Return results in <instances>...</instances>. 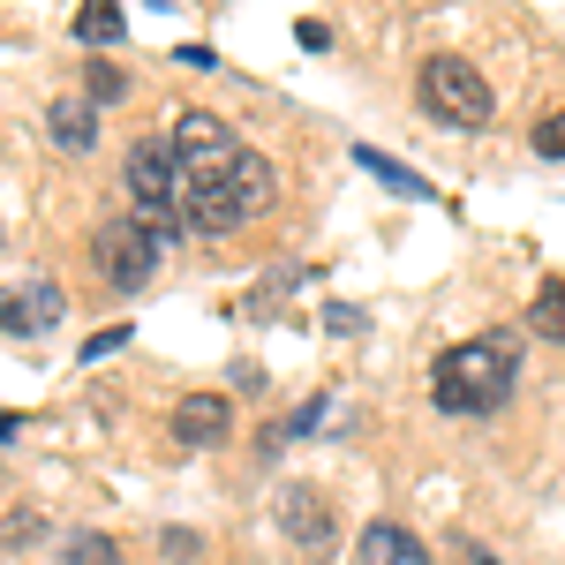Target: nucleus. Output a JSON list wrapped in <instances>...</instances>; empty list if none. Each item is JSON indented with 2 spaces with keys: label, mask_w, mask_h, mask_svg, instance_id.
<instances>
[{
  "label": "nucleus",
  "mask_w": 565,
  "mask_h": 565,
  "mask_svg": "<svg viewBox=\"0 0 565 565\" xmlns=\"http://www.w3.org/2000/svg\"><path fill=\"white\" fill-rule=\"evenodd\" d=\"M76 39L84 45H121V8H114V0H84V8H76Z\"/></svg>",
  "instance_id": "13"
},
{
  "label": "nucleus",
  "mask_w": 565,
  "mask_h": 565,
  "mask_svg": "<svg viewBox=\"0 0 565 565\" xmlns=\"http://www.w3.org/2000/svg\"><path fill=\"white\" fill-rule=\"evenodd\" d=\"M90 257L106 271V287H151V271H159V226L151 218H98V234H90Z\"/></svg>",
  "instance_id": "4"
},
{
  "label": "nucleus",
  "mask_w": 565,
  "mask_h": 565,
  "mask_svg": "<svg viewBox=\"0 0 565 565\" xmlns=\"http://www.w3.org/2000/svg\"><path fill=\"white\" fill-rule=\"evenodd\" d=\"M114 348H129V332H121V324H114V332H98V340L84 348V362H98V354H114Z\"/></svg>",
  "instance_id": "18"
},
{
  "label": "nucleus",
  "mask_w": 565,
  "mask_h": 565,
  "mask_svg": "<svg viewBox=\"0 0 565 565\" xmlns=\"http://www.w3.org/2000/svg\"><path fill=\"white\" fill-rule=\"evenodd\" d=\"M226 196L242 204V218H257L264 204H271V159H257V151H249V159L226 174Z\"/></svg>",
  "instance_id": "11"
},
{
  "label": "nucleus",
  "mask_w": 565,
  "mask_h": 565,
  "mask_svg": "<svg viewBox=\"0 0 565 565\" xmlns=\"http://www.w3.org/2000/svg\"><path fill=\"white\" fill-rule=\"evenodd\" d=\"M354 159H362V167H370V174H377V181H392V189H399V196H430V189H423V181L407 174V167H392L385 151H354Z\"/></svg>",
  "instance_id": "14"
},
{
  "label": "nucleus",
  "mask_w": 565,
  "mask_h": 565,
  "mask_svg": "<svg viewBox=\"0 0 565 565\" xmlns=\"http://www.w3.org/2000/svg\"><path fill=\"white\" fill-rule=\"evenodd\" d=\"M90 98H121V68L98 61V68H90Z\"/></svg>",
  "instance_id": "17"
},
{
  "label": "nucleus",
  "mask_w": 565,
  "mask_h": 565,
  "mask_svg": "<svg viewBox=\"0 0 565 565\" xmlns=\"http://www.w3.org/2000/svg\"><path fill=\"white\" fill-rule=\"evenodd\" d=\"M513 377H521V340L482 332V340H468V348H452L437 362V407L445 415H490V407H505Z\"/></svg>",
  "instance_id": "1"
},
{
  "label": "nucleus",
  "mask_w": 565,
  "mask_h": 565,
  "mask_svg": "<svg viewBox=\"0 0 565 565\" xmlns=\"http://www.w3.org/2000/svg\"><path fill=\"white\" fill-rule=\"evenodd\" d=\"M174 159H181V174H189V181H226L249 151L234 143V129H226L218 114H181V121H174Z\"/></svg>",
  "instance_id": "5"
},
{
  "label": "nucleus",
  "mask_w": 565,
  "mask_h": 565,
  "mask_svg": "<svg viewBox=\"0 0 565 565\" xmlns=\"http://www.w3.org/2000/svg\"><path fill=\"white\" fill-rule=\"evenodd\" d=\"M226 423H234V415H226L218 392H196V399H181V407H174V437H181V445H218Z\"/></svg>",
  "instance_id": "7"
},
{
  "label": "nucleus",
  "mask_w": 565,
  "mask_h": 565,
  "mask_svg": "<svg viewBox=\"0 0 565 565\" xmlns=\"http://www.w3.org/2000/svg\"><path fill=\"white\" fill-rule=\"evenodd\" d=\"M279 527H287L295 543H317V535L332 527V505H324L317 490H279Z\"/></svg>",
  "instance_id": "10"
},
{
  "label": "nucleus",
  "mask_w": 565,
  "mask_h": 565,
  "mask_svg": "<svg viewBox=\"0 0 565 565\" xmlns=\"http://www.w3.org/2000/svg\"><path fill=\"white\" fill-rule=\"evenodd\" d=\"M415 90H423V106H430L437 121H452V129H482V121L498 114L490 84H482L460 53H430V61H423V84H415Z\"/></svg>",
  "instance_id": "2"
},
{
  "label": "nucleus",
  "mask_w": 565,
  "mask_h": 565,
  "mask_svg": "<svg viewBox=\"0 0 565 565\" xmlns=\"http://www.w3.org/2000/svg\"><path fill=\"white\" fill-rule=\"evenodd\" d=\"M121 181H129V196L143 204V218L159 226V234H174L181 226V189H189V174H181L174 143H129V167H121Z\"/></svg>",
  "instance_id": "3"
},
{
  "label": "nucleus",
  "mask_w": 565,
  "mask_h": 565,
  "mask_svg": "<svg viewBox=\"0 0 565 565\" xmlns=\"http://www.w3.org/2000/svg\"><path fill=\"white\" fill-rule=\"evenodd\" d=\"M362 565H430V551H423L407 527L377 521V527H362Z\"/></svg>",
  "instance_id": "8"
},
{
  "label": "nucleus",
  "mask_w": 565,
  "mask_h": 565,
  "mask_svg": "<svg viewBox=\"0 0 565 565\" xmlns=\"http://www.w3.org/2000/svg\"><path fill=\"white\" fill-rule=\"evenodd\" d=\"M45 129H53L61 151H90V143H98V114H90L84 98H53V106H45Z\"/></svg>",
  "instance_id": "9"
},
{
  "label": "nucleus",
  "mask_w": 565,
  "mask_h": 565,
  "mask_svg": "<svg viewBox=\"0 0 565 565\" xmlns=\"http://www.w3.org/2000/svg\"><path fill=\"white\" fill-rule=\"evenodd\" d=\"M535 151H543V159H565V114L535 121Z\"/></svg>",
  "instance_id": "16"
},
{
  "label": "nucleus",
  "mask_w": 565,
  "mask_h": 565,
  "mask_svg": "<svg viewBox=\"0 0 565 565\" xmlns=\"http://www.w3.org/2000/svg\"><path fill=\"white\" fill-rule=\"evenodd\" d=\"M61 324V287L53 279H23L8 295V340H31V332H53Z\"/></svg>",
  "instance_id": "6"
},
{
  "label": "nucleus",
  "mask_w": 565,
  "mask_h": 565,
  "mask_svg": "<svg viewBox=\"0 0 565 565\" xmlns=\"http://www.w3.org/2000/svg\"><path fill=\"white\" fill-rule=\"evenodd\" d=\"M527 332H535V340H558V348H565V279L535 287V302H527Z\"/></svg>",
  "instance_id": "12"
},
{
  "label": "nucleus",
  "mask_w": 565,
  "mask_h": 565,
  "mask_svg": "<svg viewBox=\"0 0 565 565\" xmlns=\"http://www.w3.org/2000/svg\"><path fill=\"white\" fill-rule=\"evenodd\" d=\"M482 565H490V558H482Z\"/></svg>",
  "instance_id": "19"
},
{
  "label": "nucleus",
  "mask_w": 565,
  "mask_h": 565,
  "mask_svg": "<svg viewBox=\"0 0 565 565\" xmlns=\"http://www.w3.org/2000/svg\"><path fill=\"white\" fill-rule=\"evenodd\" d=\"M68 565H121L114 535H68Z\"/></svg>",
  "instance_id": "15"
}]
</instances>
